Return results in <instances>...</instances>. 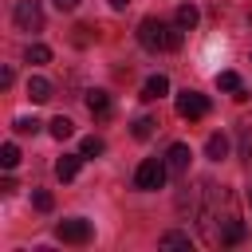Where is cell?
<instances>
[{
  "instance_id": "obj_1",
  "label": "cell",
  "mask_w": 252,
  "mask_h": 252,
  "mask_svg": "<svg viewBox=\"0 0 252 252\" xmlns=\"http://www.w3.org/2000/svg\"><path fill=\"white\" fill-rule=\"evenodd\" d=\"M181 32H185L181 24H165L158 16H146L138 24V43L146 51H177L181 47Z\"/></svg>"
},
{
  "instance_id": "obj_2",
  "label": "cell",
  "mask_w": 252,
  "mask_h": 252,
  "mask_svg": "<svg viewBox=\"0 0 252 252\" xmlns=\"http://www.w3.org/2000/svg\"><path fill=\"white\" fill-rule=\"evenodd\" d=\"M165 177H169V165L161 161V158H146L138 169H134V189H161L165 185Z\"/></svg>"
},
{
  "instance_id": "obj_3",
  "label": "cell",
  "mask_w": 252,
  "mask_h": 252,
  "mask_svg": "<svg viewBox=\"0 0 252 252\" xmlns=\"http://www.w3.org/2000/svg\"><path fill=\"white\" fill-rule=\"evenodd\" d=\"M55 236H59L63 244H91L94 228H91V220H83V217H71V220H59V224H55Z\"/></svg>"
},
{
  "instance_id": "obj_4",
  "label": "cell",
  "mask_w": 252,
  "mask_h": 252,
  "mask_svg": "<svg viewBox=\"0 0 252 252\" xmlns=\"http://www.w3.org/2000/svg\"><path fill=\"white\" fill-rule=\"evenodd\" d=\"M12 20H16L20 32H39V28H43V8H39V0H16Z\"/></svg>"
},
{
  "instance_id": "obj_5",
  "label": "cell",
  "mask_w": 252,
  "mask_h": 252,
  "mask_svg": "<svg viewBox=\"0 0 252 252\" xmlns=\"http://www.w3.org/2000/svg\"><path fill=\"white\" fill-rule=\"evenodd\" d=\"M177 114H181L185 122H201V118L209 114V98H205L201 91H181V94H177Z\"/></svg>"
},
{
  "instance_id": "obj_6",
  "label": "cell",
  "mask_w": 252,
  "mask_h": 252,
  "mask_svg": "<svg viewBox=\"0 0 252 252\" xmlns=\"http://www.w3.org/2000/svg\"><path fill=\"white\" fill-rule=\"evenodd\" d=\"M189 158H193V154H189V146H185V142H173V146H169V154H165V165H169V173H173V177L189 173Z\"/></svg>"
},
{
  "instance_id": "obj_7",
  "label": "cell",
  "mask_w": 252,
  "mask_h": 252,
  "mask_svg": "<svg viewBox=\"0 0 252 252\" xmlns=\"http://www.w3.org/2000/svg\"><path fill=\"white\" fill-rule=\"evenodd\" d=\"M79 165H83V154H63V158L55 161V177H59V181H71V177L79 173Z\"/></svg>"
},
{
  "instance_id": "obj_8",
  "label": "cell",
  "mask_w": 252,
  "mask_h": 252,
  "mask_svg": "<svg viewBox=\"0 0 252 252\" xmlns=\"http://www.w3.org/2000/svg\"><path fill=\"white\" fill-rule=\"evenodd\" d=\"M217 87H220V91H228L232 98H248V94H244V83H240V75H236V71H220V75H217Z\"/></svg>"
},
{
  "instance_id": "obj_9",
  "label": "cell",
  "mask_w": 252,
  "mask_h": 252,
  "mask_svg": "<svg viewBox=\"0 0 252 252\" xmlns=\"http://www.w3.org/2000/svg\"><path fill=\"white\" fill-rule=\"evenodd\" d=\"M165 91H169V79H165V75H150L146 87H142V98H146V102H158Z\"/></svg>"
},
{
  "instance_id": "obj_10",
  "label": "cell",
  "mask_w": 252,
  "mask_h": 252,
  "mask_svg": "<svg viewBox=\"0 0 252 252\" xmlns=\"http://www.w3.org/2000/svg\"><path fill=\"white\" fill-rule=\"evenodd\" d=\"M87 110H91L94 118H110V94H106V91H91V94H87Z\"/></svg>"
},
{
  "instance_id": "obj_11",
  "label": "cell",
  "mask_w": 252,
  "mask_h": 252,
  "mask_svg": "<svg viewBox=\"0 0 252 252\" xmlns=\"http://www.w3.org/2000/svg\"><path fill=\"white\" fill-rule=\"evenodd\" d=\"M28 98H32V102H47V98H51V83H47L43 75H32V79H28Z\"/></svg>"
},
{
  "instance_id": "obj_12",
  "label": "cell",
  "mask_w": 252,
  "mask_h": 252,
  "mask_svg": "<svg viewBox=\"0 0 252 252\" xmlns=\"http://www.w3.org/2000/svg\"><path fill=\"white\" fill-rule=\"evenodd\" d=\"M244 236H248V228H244V220H236V217H232V220L224 224V232H220V244H240Z\"/></svg>"
},
{
  "instance_id": "obj_13",
  "label": "cell",
  "mask_w": 252,
  "mask_h": 252,
  "mask_svg": "<svg viewBox=\"0 0 252 252\" xmlns=\"http://www.w3.org/2000/svg\"><path fill=\"white\" fill-rule=\"evenodd\" d=\"M47 130H51V138H59V142H63V138H71V134H75V122H71V118H63V114H55V118L47 122Z\"/></svg>"
},
{
  "instance_id": "obj_14",
  "label": "cell",
  "mask_w": 252,
  "mask_h": 252,
  "mask_svg": "<svg viewBox=\"0 0 252 252\" xmlns=\"http://www.w3.org/2000/svg\"><path fill=\"white\" fill-rule=\"evenodd\" d=\"M205 154H209L213 161H220V158L228 154V138H224V134H209V142H205Z\"/></svg>"
},
{
  "instance_id": "obj_15",
  "label": "cell",
  "mask_w": 252,
  "mask_h": 252,
  "mask_svg": "<svg viewBox=\"0 0 252 252\" xmlns=\"http://www.w3.org/2000/svg\"><path fill=\"white\" fill-rule=\"evenodd\" d=\"M24 59H28V63H35V67H39V63H51V47H47V43H28Z\"/></svg>"
},
{
  "instance_id": "obj_16",
  "label": "cell",
  "mask_w": 252,
  "mask_h": 252,
  "mask_svg": "<svg viewBox=\"0 0 252 252\" xmlns=\"http://www.w3.org/2000/svg\"><path fill=\"white\" fill-rule=\"evenodd\" d=\"M197 20H201V16H197V8H193V4H181V8H177V24H181L185 32H193V28H197Z\"/></svg>"
},
{
  "instance_id": "obj_17",
  "label": "cell",
  "mask_w": 252,
  "mask_h": 252,
  "mask_svg": "<svg viewBox=\"0 0 252 252\" xmlns=\"http://www.w3.org/2000/svg\"><path fill=\"white\" fill-rule=\"evenodd\" d=\"M0 165H4V169H16V165H20V150H16V142H4V146H0Z\"/></svg>"
},
{
  "instance_id": "obj_18",
  "label": "cell",
  "mask_w": 252,
  "mask_h": 252,
  "mask_svg": "<svg viewBox=\"0 0 252 252\" xmlns=\"http://www.w3.org/2000/svg\"><path fill=\"white\" fill-rule=\"evenodd\" d=\"M102 150H106V142H102V138H94V134H91V138H83V146H79V154H83V158H98Z\"/></svg>"
},
{
  "instance_id": "obj_19",
  "label": "cell",
  "mask_w": 252,
  "mask_h": 252,
  "mask_svg": "<svg viewBox=\"0 0 252 252\" xmlns=\"http://www.w3.org/2000/svg\"><path fill=\"white\" fill-rule=\"evenodd\" d=\"M240 154L252 161V118H244V122H240Z\"/></svg>"
},
{
  "instance_id": "obj_20",
  "label": "cell",
  "mask_w": 252,
  "mask_h": 252,
  "mask_svg": "<svg viewBox=\"0 0 252 252\" xmlns=\"http://www.w3.org/2000/svg\"><path fill=\"white\" fill-rule=\"evenodd\" d=\"M32 205H35L39 213H51V209H55V197H51L47 189H35V193H32Z\"/></svg>"
},
{
  "instance_id": "obj_21",
  "label": "cell",
  "mask_w": 252,
  "mask_h": 252,
  "mask_svg": "<svg viewBox=\"0 0 252 252\" xmlns=\"http://www.w3.org/2000/svg\"><path fill=\"white\" fill-rule=\"evenodd\" d=\"M154 130H158V122H154V118H146V114H142V118H134V138H150Z\"/></svg>"
},
{
  "instance_id": "obj_22",
  "label": "cell",
  "mask_w": 252,
  "mask_h": 252,
  "mask_svg": "<svg viewBox=\"0 0 252 252\" xmlns=\"http://www.w3.org/2000/svg\"><path fill=\"white\" fill-rule=\"evenodd\" d=\"M161 248H189V236L185 232H165L161 236Z\"/></svg>"
},
{
  "instance_id": "obj_23",
  "label": "cell",
  "mask_w": 252,
  "mask_h": 252,
  "mask_svg": "<svg viewBox=\"0 0 252 252\" xmlns=\"http://www.w3.org/2000/svg\"><path fill=\"white\" fill-rule=\"evenodd\" d=\"M12 130H16V134H35V130H39V122H35V118H16V122H12Z\"/></svg>"
},
{
  "instance_id": "obj_24",
  "label": "cell",
  "mask_w": 252,
  "mask_h": 252,
  "mask_svg": "<svg viewBox=\"0 0 252 252\" xmlns=\"http://www.w3.org/2000/svg\"><path fill=\"white\" fill-rule=\"evenodd\" d=\"M79 4H83V0H55V8H59V12H75Z\"/></svg>"
},
{
  "instance_id": "obj_25",
  "label": "cell",
  "mask_w": 252,
  "mask_h": 252,
  "mask_svg": "<svg viewBox=\"0 0 252 252\" xmlns=\"http://www.w3.org/2000/svg\"><path fill=\"white\" fill-rule=\"evenodd\" d=\"M12 79H16V75H12V67H4V71H0V87H12Z\"/></svg>"
},
{
  "instance_id": "obj_26",
  "label": "cell",
  "mask_w": 252,
  "mask_h": 252,
  "mask_svg": "<svg viewBox=\"0 0 252 252\" xmlns=\"http://www.w3.org/2000/svg\"><path fill=\"white\" fill-rule=\"evenodd\" d=\"M110 8H114V12H126V8H130V0H110Z\"/></svg>"
}]
</instances>
